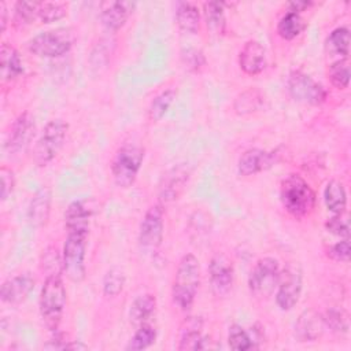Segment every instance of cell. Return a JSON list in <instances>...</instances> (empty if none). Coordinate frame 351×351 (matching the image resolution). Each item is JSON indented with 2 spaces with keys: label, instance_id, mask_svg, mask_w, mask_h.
I'll use <instances>...</instances> for the list:
<instances>
[{
  "label": "cell",
  "instance_id": "1",
  "mask_svg": "<svg viewBox=\"0 0 351 351\" xmlns=\"http://www.w3.org/2000/svg\"><path fill=\"white\" fill-rule=\"evenodd\" d=\"M200 285V263L193 254H185L178 262L171 285L174 304L186 311L195 302Z\"/></svg>",
  "mask_w": 351,
  "mask_h": 351
},
{
  "label": "cell",
  "instance_id": "2",
  "mask_svg": "<svg viewBox=\"0 0 351 351\" xmlns=\"http://www.w3.org/2000/svg\"><path fill=\"white\" fill-rule=\"evenodd\" d=\"M280 199L285 211L296 219L310 215L315 207V193L299 174H289L282 180Z\"/></svg>",
  "mask_w": 351,
  "mask_h": 351
},
{
  "label": "cell",
  "instance_id": "3",
  "mask_svg": "<svg viewBox=\"0 0 351 351\" xmlns=\"http://www.w3.org/2000/svg\"><path fill=\"white\" fill-rule=\"evenodd\" d=\"M38 306L44 325L49 330H56L66 306V288L62 274H51L45 277Z\"/></svg>",
  "mask_w": 351,
  "mask_h": 351
},
{
  "label": "cell",
  "instance_id": "4",
  "mask_svg": "<svg viewBox=\"0 0 351 351\" xmlns=\"http://www.w3.org/2000/svg\"><path fill=\"white\" fill-rule=\"evenodd\" d=\"M144 148L137 144H123L119 147L111 162V174L119 188H129L134 184L144 162Z\"/></svg>",
  "mask_w": 351,
  "mask_h": 351
},
{
  "label": "cell",
  "instance_id": "5",
  "mask_svg": "<svg viewBox=\"0 0 351 351\" xmlns=\"http://www.w3.org/2000/svg\"><path fill=\"white\" fill-rule=\"evenodd\" d=\"M67 129L69 125L63 119H51L44 126L33 149V159L37 166H47L56 158L64 144Z\"/></svg>",
  "mask_w": 351,
  "mask_h": 351
},
{
  "label": "cell",
  "instance_id": "6",
  "mask_svg": "<svg viewBox=\"0 0 351 351\" xmlns=\"http://www.w3.org/2000/svg\"><path fill=\"white\" fill-rule=\"evenodd\" d=\"M74 34L69 27L41 32L27 41V49L40 58H59L70 51Z\"/></svg>",
  "mask_w": 351,
  "mask_h": 351
},
{
  "label": "cell",
  "instance_id": "7",
  "mask_svg": "<svg viewBox=\"0 0 351 351\" xmlns=\"http://www.w3.org/2000/svg\"><path fill=\"white\" fill-rule=\"evenodd\" d=\"M88 233L70 232L63 245L62 265L63 273L73 282H80L84 280L86 267H85V252L88 244Z\"/></svg>",
  "mask_w": 351,
  "mask_h": 351
},
{
  "label": "cell",
  "instance_id": "8",
  "mask_svg": "<svg viewBox=\"0 0 351 351\" xmlns=\"http://www.w3.org/2000/svg\"><path fill=\"white\" fill-rule=\"evenodd\" d=\"M281 271L278 261L271 256L261 258L252 267L248 277L250 292L259 298H269L277 288Z\"/></svg>",
  "mask_w": 351,
  "mask_h": 351
},
{
  "label": "cell",
  "instance_id": "9",
  "mask_svg": "<svg viewBox=\"0 0 351 351\" xmlns=\"http://www.w3.org/2000/svg\"><path fill=\"white\" fill-rule=\"evenodd\" d=\"M287 89L293 100L310 106L322 104L328 95L322 84L300 70H295L289 74Z\"/></svg>",
  "mask_w": 351,
  "mask_h": 351
},
{
  "label": "cell",
  "instance_id": "10",
  "mask_svg": "<svg viewBox=\"0 0 351 351\" xmlns=\"http://www.w3.org/2000/svg\"><path fill=\"white\" fill-rule=\"evenodd\" d=\"M163 215L165 211L160 203L151 206L145 211L138 228V244L143 251L155 252L162 245L165 233Z\"/></svg>",
  "mask_w": 351,
  "mask_h": 351
},
{
  "label": "cell",
  "instance_id": "11",
  "mask_svg": "<svg viewBox=\"0 0 351 351\" xmlns=\"http://www.w3.org/2000/svg\"><path fill=\"white\" fill-rule=\"evenodd\" d=\"M191 178V167L188 163H180L169 169L160 178L158 196L160 204H167L177 200L184 192Z\"/></svg>",
  "mask_w": 351,
  "mask_h": 351
},
{
  "label": "cell",
  "instance_id": "12",
  "mask_svg": "<svg viewBox=\"0 0 351 351\" xmlns=\"http://www.w3.org/2000/svg\"><path fill=\"white\" fill-rule=\"evenodd\" d=\"M302 273L298 267H287L280 276L276 291V303L282 311L292 310L298 304L302 293Z\"/></svg>",
  "mask_w": 351,
  "mask_h": 351
},
{
  "label": "cell",
  "instance_id": "13",
  "mask_svg": "<svg viewBox=\"0 0 351 351\" xmlns=\"http://www.w3.org/2000/svg\"><path fill=\"white\" fill-rule=\"evenodd\" d=\"M208 276L211 289L215 296H226L233 285L234 269L232 261L223 254H215L208 265Z\"/></svg>",
  "mask_w": 351,
  "mask_h": 351
},
{
  "label": "cell",
  "instance_id": "14",
  "mask_svg": "<svg viewBox=\"0 0 351 351\" xmlns=\"http://www.w3.org/2000/svg\"><path fill=\"white\" fill-rule=\"evenodd\" d=\"M34 130L36 123L32 114L29 111L22 112L14 121L8 138L5 141V148L8 149V152L19 154L21 151H25L34 136Z\"/></svg>",
  "mask_w": 351,
  "mask_h": 351
},
{
  "label": "cell",
  "instance_id": "15",
  "mask_svg": "<svg viewBox=\"0 0 351 351\" xmlns=\"http://www.w3.org/2000/svg\"><path fill=\"white\" fill-rule=\"evenodd\" d=\"M34 284H36V280L30 273H21L14 277H10L1 284V288H0L1 302L8 304L22 303L33 291Z\"/></svg>",
  "mask_w": 351,
  "mask_h": 351
},
{
  "label": "cell",
  "instance_id": "16",
  "mask_svg": "<svg viewBox=\"0 0 351 351\" xmlns=\"http://www.w3.org/2000/svg\"><path fill=\"white\" fill-rule=\"evenodd\" d=\"M277 154L259 148L247 149L237 162V171L243 177L258 174L276 163Z\"/></svg>",
  "mask_w": 351,
  "mask_h": 351
},
{
  "label": "cell",
  "instance_id": "17",
  "mask_svg": "<svg viewBox=\"0 0 351 351\" xmlns=\"http://www.w3.org/2000/svg\"><path fill=\"white\" fill-rule=\"evenodd\" d=\"M178 350H204L210 347L207 344L208 336H203V319L202 317H188L180 328Z\"/></svg>",
  "mask_w": 351,
  "mask_h": 351
},
{
  "label": "cell",
  "instance_id": "18",
  "mask_svg": "<svg viewBox=\"0 0 351 351\" xmlns=\"http://www.w3.org/2000/svg\"><path fill=\"white\" fill-rule=\"evenodd\" d=\"M52 193L48 186H41L32 196L27 206V221L33 228H43L47 225L51 214Z\"/></svg>",
  "mask_w": 351,
  "mask_h": 351
},
{
  "label": "cell",
  "instance_id": "19",
  "mask_svg": "<svg viewBox=\"0 0 351 351\" xmlns=\"http://www.w3.org/2000/svg\"><path fill=\"white\" fill-rule=\"evenodd\" d=\"M239 66L248 75H256L266 67V51L256 40L247 41L239 53Z\"/></svg>",
  "mask_w": 351,
  "mask_h": 351
},
{
  "label": "cell",
  "instance_id": "20",
  "mask_svg": "<svg viewBox=\"0 0 351 351\" xmlns=\"http://www.w3.org/2000/svg\"><path fill=\"white\" fill-rule=\"evenodd\" d=\"M93 207L88 200H74L64 211V226L67 233L80 232L89 233V222Z\"/></svg>",
  "mask_w": 351,
  "mask_h": 351
},
{
  "label": "cell",
  "instance_id": "21",
  "mask_svg": "<svg viewBox=\"0 0 351 351\" xmlns=\"http://www.w3.org/2000/svg\"><path fill=\"white\" fill-rule=\"evenodd\" d=\"M136 4L132 1H112L108 3L100 14L101 23L106 29L117 32L125 26L129 16L132 15Z\"/></svg>",
  "mask_w": 351,
  "mask_h": 351
},
{
  "label": "cell",
  "instance_id": "22",
  "mask_svg": "<svg viewBox=\"0 0 351 351\" xmlns=\"http://www.w3.org/2000/svg\"><path fill=\"white\" fill-rule=\"evenodd\" d=\"M325 328L322 315L313 310H306L300 314L296 325H295V335L300 341H314L317 340Z\"/></svg>",
  "mask_w": 351,
  "mask_h": 351
},
{
  "label": "cell",
  "instance_id": "23",
  "mask_svg": "<svg viewBox=\"0 0 351 351\" xmlns=\"http://www.w3.org/2000/svg\"><path fill=\"white\" fill-rule=\"evenodd\" d=\"M174 19L181 32L191 33V34L199 32L200 11L193 3H189V1L177 3Z\"/></svg>",
  "mask_w": 351,
  "mask_h": 351
},
{
  "label": "cell",
  "instance_id": "24",
  "mask_svg": "<svg viewBox=\"0 0 351 351\" xmlns=\"http://www.w3.org/2000/svg\"><path fill=\"white\" fill-rule=\"evenodd\" d=\"M0 69H1V78L4 81H12L18 78L23 71V64L19 56V52L8 43L1 44Z\"/></svg>",
  "mask_w": 351,
  "mask_h": 351
},
{
  "label": "cell",
  "instance_id": "25",
  "mask_svg": "<svg viewBox=\"0 0 351 351\" xmlns=\"http://www.w3.org/2000/svg\"><path fill=\"white\" fill-rule=\"evenodd\" d=\"M324 200L326 208L333 213V215H341L347 207V192L343 182L337 180H330L324 191Z\"/></svg>",
  "mask_w": 351,
  "mask_h": 351
},
{
  "label": "cell",
  "instance_id": "26",
  "mask_svg": "<svg viewBox=\"0 0 351 351\" xmlns=\"http://www.w3.org/2000/svg\"><path fill=\"white\" fill-rule=\"evenodd\" d=\"M155 307H156V299L152 293L138 295L130 304V310H129L130 322L137 326L147 324V321L155 313Z\"/></svg>",
  "mask_w": 351,
  "mask_h": 351
},
{
  "label": "cell",
  "instance_id": "27",
  "mask_svg": "<svg viewBox=\"0 0 351 351\" xmlns=\"http://www.w3.org/2000/svg\"><path fill=\"white\" fill-rule=\"evenodd\" d=\"M223 5L225 4L219 1H207L203 4L204 22H206L207 30L211 34L222 36L225 33L226 19H225Z\"/></svg>",
  "mask_w": 351,
  "mask_h": 351
},
{
  "label": "cell",
  "instance_id": "28",
  "mask_svg": "<svg viewBox=\"0 0 351 351\" xmlns=\"http://www.w3.org/2000/svg\"><path fill=\"white\" fill-rule=\"evenodd\" d=\"M325 49L330 55L340 56V59L348 58L350 52V30L347 26H339L333 29L325 40Z\"/></svg>",
  "mask_w": 351,
  "mask_h": 351
},
{
  "label": "cell",
  "instance_id": "29",
  "mask_svg": "<svg viewBox=\"0 0 351 351\" xmlns=\"http://www.w3.org/2000/svg\"><path fill=\"white\" fill-rule=\"evenodd\" d=\"M304 29H306V22L302 18V15L292 11L285 12L277 23V33L284 40L296 38L299 34H302Z\"/></svg>",
  "mask_w": 351,
  "mask_h": 351
},
{
  "label": "cell",
  "instance_id": "30",
  "mask_svg": "<svg viewBox=\"0 0 351 351\" xmlns=\"http://www.w3.org/2000/svg\"><path fill=\"white\" fill-rule=\"evenodd\" d=\"M176 96H177V93H176V90L171 89V88H170V89H165V90H162L160 93H158V95L151 100V103H149V106H148V112H147L148 119H149L151 122H158V121H160V119L165 117V114L167 112V110L170 108V106L173 104Z\"/></svg>",
  "mask_w": 351,
  "mask_h": 351
},
{
  "label": "cell",
  "instance_id": "31",
  "mask_svg": "<svg viewBox=\"0 0 351 351\" xmlns=\"http://www.w3.org/2000/svg\"><path fill=\"white\" fill-rule=\"evenodd\" d=\"M262 103H263V96L261 90L256 88H250L234 99L233 108L239 115H245L259 110Z\"/></svg>",
  "mask_w": 351,
  "mask_h": 351
},
{
  "label": "cell",
  "instance_id": "32",
  "mask_svg": "<svg viewBox=\"0 0 351 351\" xmlns=\"http://www.w3.org/2000/svg\"><path fill=\"white\" fill-rule=\"evenodd\" d=\"M328 78L337 89H346L350 84V62L348 58L337 59L328 69Z\"/></svg>",
  "mask_w": 351,
  "mask_h": 351
},
{
  "label": "cell",
  "instance_id": "33",
  "mask_svg": "<svg viewBox=\"0 0 351 351\" xmlns=\"http://www.w3.org/2000/svg\"><path fill=\"white\" fill-rule=\"evenodd\" d=\"M254 337L239 324H233L229 326L228 332V343L229 347L234 351H247L255 347Z\"/></svg>",
  "mask_w": 351,
  "mask_h": 351
},
{
  "label": "cell",
  "instance_id": "34",
  "mask_svg": "<svg viewBox=\"0 0 351 351\" xmlns=\"http://www.w3.org/2000/svg\"><path fill=\"white\" fill-rule=\"evenodd\" d=\"M40 1H18L14 5V25L23 27L30 25L38 15Z\"/></svg>",
  "mask_w": 351,
  "mask_h": 351
},
{
  "label": "cell",
  "instance_id": "35",
  "mask_svg": "<svg viewBox=\"0 0 351 351\" xmlns=\"http://www.w3.org/2000/svg\"><path fill=\"white\" fill-rule=\"evenodd\" d=\"M155 339H156L155 328L149 324H143L137 328V330L129 340L126 350H145L155 343Z\"/></svg>",
  "mask_w": 351,
  "mask_h": 351
},
{
  "label": "cell",
  "instance_id": "36",
  "mask_svg": "<svg viewBox=\"0 0 351 351\" xmlns=\"http://www.w3.org/2000/svg\"><path fill=\"white\" fill-rule=\"evenodd\" d=\"M324 324L326 328H329L332 332L336 333H346L348 330L350 322H348V314L341 307H332L326 310V313L322 315Z\"/></svg>",
  "mask_w": 351,
  "mask_h": 351
},
{
  "label": "cell",
  "instance_id": "37",
  "mask_svg": "<svg viewBox=\"0 0 351 351\" xmlns=\"http://www.w3.org/2000/svg\"><path fill=\"white\" fill-rule=\"evenodd\" d=\"M67 14V7L63 3L56 1H45L40 3L37 18L44 23H51L62 19Z\"/></svg>",
  "mask_w": 351,
  "mask_h": 351
},
{
  "label": "cell",
  "instance_id": "38",
  "mask_svg": "<svg viewBox=\"0 0 351 351\" xmlns=\"http://www.w3.org/2000/svg\"><path fill=\"white\" fill-rule=\"evenodd\" d=\"M125 285V274L121 269H110L103 278V292L107 296H117L122 292Z\"/></svg>",
  "mask_w": 351,
  "mask_h": 351
},
{
  "label": "cell",
  "instance_id": "39",
  "mask_svg": "<svg viewBox=\"0 0 351 351\" xmlns=\"http://www.w3.org/2000/svg\"><path fill=\"white\" fill-rule=\"evenodd\" d=\"M181 63L188 71H199L206 64V58L200 49L186 48L181 52Z\"/></svg>",
  "mask_w": 351,
  "mask_h": 351
},
{
  "label": "cell",
  "instance_id": "40",
  "mask_svg": "<svg viewBox=\"0 0 351 351\" xmlns=\"http://www.w3.org/2000/svg\"><path fill=\"white\" fill-rule=\"evenodd\" d=\"M325 228L328 229V232H330L339 237H343V239L350 237V225H348V221L343 218V214L330 217L325 222Z\"/></svg>",
  "mask_w": 351,
  "mask_h": 351
},
{
  "label": "cell",
  "instance_id": "41",
  "mask_svg": "<svg viewBox=\"0 0 351 351\" xmlns=\"http://www.w3.org/2000/svg\"><path fill=\"white\" fill-rule=\"evenodd\" d=\"M44 261H43V267L44 270H47V276H51V274H62L63 271L60 269H56V266L62 267L63 269V265H62V258L59 256L56 248H48L45 251V254L43 255Z\"/></svg>",
  "mask_w": 351,
  "mask_h": 351
},
{
  "label": "cell",
  "instance_id": "42",
  "mask_svg": "<svg viewBox=\"0 0 351 351\" xmlns=\"http://www.w3.org/2000/svg\"><path fill=\"white\" fill-rule=\"evenodd\" d=\"M350 251H351L350 240L343 239L341 241H337L336 244L328 248V256L336 262H348Z\"/></svg>",
  "mask_w": 351,
  "mask_h": 351
},
{
  "label": "cell",
  "instance_id": "43",
  "mask_svg": "<svg viewBox=\"0 0 351 351\" xmlns=\"http://www.w3.org/2000/svg\"><path fill=\"white\" fill-rule=\"evenodd\" d=\"M1 174V199L5 200L14 191V185H15V177L11 169L3 166L0 170Z\"/></svg>",
  "mask_w": 351,
  "mask_h": 351
},
{
  "label": "cell",
  "instance_id": "44",
  "mask_svg": "<svg viewBox=\"0 0 351 351\" xmlns=\"http://www.w3.org/2000/svg\"><path fill=\"white\" fill-rule=\"evenodd\" d=\"M314 3L313 1H306V0H293L288 3V8L292 12H298L300 14L302 11H306L307 8H310Z\"/></svg>",
  "mask_w": 351,
  "mask_h": 351
},
{
  "label": "cell",
  "instance_id": "45",
  "mask_svg": "<svg viewBox=\"0 0 351 351\" xmlns=\"http://www.w3.org/2000/svg\"><path fill=\"white\" fill-rule=\"evenodd\" d=\"M8 22V10L5 3H0V25H1V32L5 30Z\"/></svg>",
  "mask_w": 351,
  "mask_h": 351
}]
</instances>
